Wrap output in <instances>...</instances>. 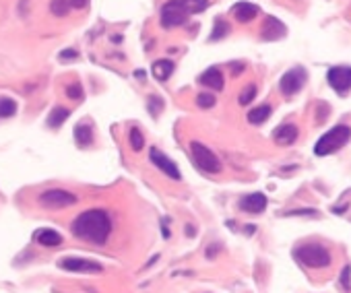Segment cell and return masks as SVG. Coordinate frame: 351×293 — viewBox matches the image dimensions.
<instances>
[{
    "instance_id": "obj_1",
    "label": "cell",
    "mask_w": 351,
    "mask_h": 293,
    "mask_svg": "<svg viewBox=\"0 0 351 293\" xmlns=\"http://www.w3.org/2000/svg\"><path fill=\"white\" fill-rule=\"evenodd\" d=\"M70 231L75 238L85 240L89 244H106L109 234H112V219L106 211L91 209L75 217Z\"/></svg>"
},
{
    "instance_id": "obj_2",
    "label": "cell",
    "mask_w": 351,
    "mask_h": 293,
    "mask_svg": "<svg viewBox=\"0 0 351 293\" xmlns=\"http://www.w3.org/2000/svg\"><path fill=\"white\" fill-rule=\"evenodd\" d=\"M351 138V126L347 124H337L328 130V133H324L323 136H320L316 140L314 145V153L318 157H326V155H333L337 153L339 149H343Z\"/></svg>"
},
{
    "instance_id": "obj_3",
    "label": "cell",
    "mask_w": 351,
    "mask_h": 293,
    "mask_svg": "<svg viewBox=\"0 0 351 293\" xmlns=\"http://www.w3.org/2000/svg\"><path fill=\"white\" fill-rule=\"evenodd\" d=\"M294 258L306 268H326L333 262L328 248L323 244H302L294 250Z\"/></svg>"
},
{
    "instance_id": "obj_4",
    "label": "cell",
    "mask_w": 351,
    "mask_h": 293,
    "mask_svg": "<svg viewBox=\"0 0 351 293\" xmlns=\"http://www.w3.org/2000/svg\"><path fill=\"white\" fill-rule=\"evenodd\" d=\"M190 153H192V159L200 171H205V174H219V171H221V161L203 143L192 140V143H190Z\"/></svg>"
},
{
    "instance_id": "obj_5",
    "label": "cell",
    "mask_w": 351,
    "mask_h": 293,
    "mask_svg": "<svg viewBox=\"0 0 351 293\" xmlns=\"http://www.w3.org/2000/svg\"><path fill=\"white\" fill-rule=\"evenodd\" d=\"M190 11L184 4V0H169L162 6V13H159V19H162V27L172 29L178 25H184L188 19Z\"/></svg>"
},
{
    "instance_id": "obj_6",
    "label": "cell",
    "mask_w": 351,
    "mask_h": 293,
    "mask_svg": "<svg viewBox=\"0 0 351 293\" xmlns=\"http://www.w3.org/2000/svg\"><path fill=\"white\" fill-rule=\"evenodd\" d=\"M308 80V73L306 68L302 66H294L292 70H287V73L279 79V91L283 93L285 97H292L296 93H299L302 91V87L306 85Z\"/></svg>"
},
{
    "instance_id": "obj_7",
    "label": "cell",
    "mask_w": 351,
    "mask_h": 293,
    "mask_svg": "<svg viewBox=\"0 0 351 293\" xmlns=\"http://www.w3.org/2000/svg\"><path fill=\"white\" fill-rule=\"evenodd\" d=\"M75 203H77V196L68 190L52 188V190H46L44 194H39V207L44 209H64Z\"/></svg>"
},
{
    "instance_id": "obj_8",
    "label": "cell",
    "mask_w": 351,
    "mask_h": 293,
    "mask_svg": "<svg viewBox=\"0 0 351 293\" xmlns=\"http://www.w3.org/2000/svg\"><path fill=\"white\" fill-rule=\"evenodd\" d=\"M328 85L333 87L335 93L345 95L351 91V66H333L326 73Z\"/></svg>"
},
{
    "instance_id": "obj_9",
    "label": "cell",
    "mask_w": 351,
    "mask_h": 293,
    "mask_svg": "<svg viewBox=\"0 0 351 293\" xmlns=\"http://www.w3.org/2000/svg\"><path fill=\"white\" fill-rule=\"evenodd\" d=\"M149 161L162 171V174H165L167 178H172V180H182V174H180V169H178V165L174 163L172 159H169L165 153H162L159 149H151L149 151Z\"/></svg>"
},
{
    "instance_id": "obj_10",
    "label": "cell",
    "mask_w": 351,
    "mask_h": 293,
    "mask_svg": "<svg viewBox=\"0 0 351 293\" xmlns=\"http://www.w3.org/2000/svg\"><path fill=\"white\" fill-rule=\"evenodd\" d=\"M60 266L64 270H70V272H89V275H99V272H104V266L99 265L95 260H85V258H62L58 262Z\"/></svg>"
},
{
    "instance_id": "obj_11",
    "label": "cell",
    "mask_w": 351,
    "mask_h": 293,
    "mask_svg": "<svg viewBox=\"0 0 351 293\" xmlns=\"http://www.w3.org/2000/svg\"><path fill=\"white\" fill-rule=\"evenodd\" d=\"M260 35H263L265 42H275V39H283V37L287 35V27H285L283 23H281L277 17H267Z\"/></svg>"
},
{
    "instance_id": "obj_12",
    "label": "cell",
    "mask_w": 351,
    "mask_h": 293,
    "mask_svg": "<svg viewBox=\"0 0 351 293\" xmlns=\"http://www.w3.org/2000/svg\"><path fill=\"white\" fill-rule=\"evenodd\" d=\"M269 200L263 192H252V194H246L242 200H240V209L244 211V213H252V215H258L263 213L267 209Z\"/></svg>"
},
{
    "instance_id": "obj_13",
    "label": "cell",
    "mask_w": 351,
    "mask_h": 293,
    "mask_svg": "<svg viewBox=\"0 0 351 293\" xmlns=\"http://www.w3.org/2000/svg\"><path fill=\"white\" fill-rule=\"evenodd\" d=\"M232 15H234V19L238 23H250L252 19H256L258 6L254 2H246V0H242V2H238L232 8Z\"/></svg>"
},
{
    "instance_id": "obj_14",
    "label": "cell",
    "mask_w": 351,
    "mask_h": 293,
    "mask_svg": "<svg viewBox=\"0 0 351 293\" xmlns=\"http://www.w3.org/2000/svg\"><path fill=\"white\" fill-rule=\"evenodd\" d=\"M297 134H299V130H297V126L296 124H281V126H277L275 128V133H273V138H275V143L277 145H292V143H296L297 140Z\"/></svg>"
},
{
    "instance_id": "obj_15",
    "label": "cell",
    "mask_w": 351,
    "mask_h": 293,
    "mask_svg": "<svg viewBox=\"0 0 351 293\" xmlns=\"http://www.w3.org/2000/svg\"><path fill=\"white\" fill-rule=\"evenodd\" d=\"M198 83L200 85H205L209 89H215V91H221L223 85H225V80H223V75H221V70L219 68H207L203 75L198 77Z\"/></svg>"
},
{
    "instance_id": "obj_16",
    "label": "cell",
    "mask_w": 351,
    "mask_h": 293,
    "mask_svg": "<svg viewBox=\"0 0 351 293\" xmlns=\"http://www.w3.org/2000/svg\"><path fill=\"white\" fill-rule=\"evenodd\" d=\"M33 240L37 241V244H42V246H60L62 244V236L58 234L56 229H50V227H44V229H37L35 231V236Z\"/></svg>"
},
{
    "instance_id": "obj_17",
    "label": "cell",
    "mask_w": 351,
    "mask_h": 293,
    "mask_svg": "<svg viewBox=\"0 0 351 293\" xmlns=\"http://www.w3.org/2000/svg\"><path fill=\"white\" fill-rule=\"evenodd\" d=\"M75 143L81 149H87V147L93 145V128H91V124L81 122V124L75 126Z\"/></svg>"
},
{
    "instance_id": "obj_18",
    "label": "cell",
    "mask_w": 351,
    "mask_h": 293,
    "mask_svg": "<svg viewBox=\"0 0 351 293\" xmlns=\"http://www.w3.org/2000/svg\"><path fill=\"white\" fill-rule=\"evenodd\" d=\"M151 73L157 80H167L174 73V62L167 58H162V60H155L153 66H151Z\"/></svg>"
},
{
    "instance_id": "obj_19",
    "label": "cell",
    "mask_w": 351,
    "mask_h": 293,
    "mask_svg": "<svg viewBox=\"0 0 351 293\" xmlns=\"http://www.w3.org/2000/svg\"><path fill=\"white\" fill-rule=\"evenodd\" d=\"M270 112H273V109H270V106H269V104H263V106H258V107H254V109H250L246 118H248L250 124L258 126V124H265L267 120L270 118Z\"/></svg>"
},
{
    "instance_id": "obj_20",
    "label": "cell",
    "mask_w": 351,
    "mask_h": 293,
    "mask_svg": "<svg viewBox=\"0 0 351 293\" xmlns=\"http://www.w3.org/2000/svg\"><path fill=\"white\" fill-rule=\"evenodd\" d=\"M70 116V109H66V107H54L52 112L48 114V126L50 128H60L64 122H66V118Z\"/></svg>"
},
{
    "instance_id": "obj_21",
    "label": "cell",
    "mask_w": 351,
    "mask_h": 293,
    "mask_svg": "<svg viewBox=\"0 0 351 293\" xmlns=\"http://www.w3.org/2000/svg\"><path fill=\"white\" fill-rule=\"evenodd\" d=\"M229 23L225 21V19H217L215 21V25H213V31H211V42H217V39H223L227 33H229Z\"/></svg>"
},
{
    "instance_id": "obj_22",
    "label": "cell",
    "mask_w": 351,
    "mask_h": 293,
    "mask_svg": "<svg viewBox=\"0 0 351 293\" xmlns=\"http://www.w3.org/2000/svg\"><path fill=\"white\" fill-rule=\"evenodd\" d=\"M17 109H19V106H17L15 99L0 97V118H11V116L17 114Z\"/></svg>"
},
{
    "instance_id": "obj_23",
    "label": "cell",
    "mask_w": 351,
    "mask_h": 293,
    "mask_svg": "<svg viewBox=\"0 0 351 293\" xmlns=\"http://www.w3.org/2000/svg\"><path fill=\"white\" fill-rule=\"evenodd\" d=\"M128 143H130V149H133L135 153L143 151V147H145V138H143V134H140V130H138V128H130V133H128Z\"/></svg>"
},
{
    "instance_id": "obj_24",
    "label": "cell",
    "mask_w": 351,
    "mask_h": 293,
    "mask_svg": "<svg viewBox=\"0 0 351 293\" xmlns=\"http://www.w3.org/2000/svg\"><path fill=\"white\" fill-rule=\"evenodd\" d=\"M256 85L254 83H250V85H246L244 89H242V93H240V97H238V102H240V106H248L250 102H254V97H256Z\"/></svg>"
},
{
    "instance_id": "obj_25",
    "label": "cell",
    "mask_w": 351,
    "mask_h": 293,
    "mask_svg": "<svg viewBox=\"0 0 351 293\" xmlns=\"http://www.w3.org/2000/svg\"><path fill=\"white\" fill-rule=\"evenodd\" d=\"M50 11L56 17H66L70 11V2L68 0H52V2H50Z\"/></svg>"
},
{
    "instance_id": "obj_26",
    "label": "cell",
    "mask_w": 351,
    "mask_h": 293,
    "mask_svg": "<svg viewBox=\"0 0 351 293\" xmlns=\"http://www.w3.org/2000/svg\"><path fill=\"white\" fill-rule=\"evenodd\" d=\"M83 95H85V91H83V87L79 85V83H73V85L66 87V97L73 99V102H81Z\"/></svg>"
},
{
    "instance_id": "obj_27",
    "label": "cell",
    "mask_w": 351,
    "mask_h": 293,
    "mask_svg": "<svg viewBox=\"0 0 351 293\" xmlns=\"http://www.w3.org/2000/svg\"><path fill=\"white\" fill-rule=\"evenodd\" d=\"M147 107H149V112H151V116H159V112L163 109V99L159 97V95H151V97H149Z\"/></svg>"
},
{
    "instance_id": "obj_28",
    "label": "cell",
    "mask_w": 351,
    "mask_h": 293,
    "mask_svg": "<svg viewBox=\"0 0 351 293\" xmlns=\"http://www.w3.org/2000/svg\"><path fill=\"white\" fill-rule=\"evenodd\" d=\"M339 285L343 287L345 291H351V265H345L343 270L339 275Z\"/></svg>"
},
{
    "instance_id": "obj_29",
    "label": "cell",
    "mask_w": 351,
    "mask_h": 293,
    "mask_svg": "<svg viewBox=\"0 0 351 293\" xmlns=\"http://www.w3.org/2000/svg\"><path fill=\"white\" fill-rule=\"evenodd\" d=\"M215 95L213 93H198L196 95V104H198V107H213L215 106Z\"/></svg>"
},
{
    "instance_id": "obj_30",
    "label": "cell",
    "mask_w": 351,
    "mask_h": 293,
    "mask_svg": "<svg viewBox=\"0 0 351 293\" xmlns=\"http://www.w3.org/2000/svg\"><path fill=\"white\" fill-rule=\"evenodd\" d=\"M184 4L188 6L190 13H200L209 6V0H184Z\"/></svg>"
},
{
    "instance_id": "obj_31",
    "label": "cell",
    "mask_w": 351,
    "mask_h": 293,
    "mask_svg": "<svg viewBox=\"0 0 351 293\" xmlns=\"http://www.w3.org/2000/svg\"><path fill=\"white\" fill-rule=\"evenodd\" d=\"M287 215H312V217H318L320 213L316 209H296V211H289Z\"/></svg>"
},
{
    "instance_id": "obj_32",
    "label": "cell",
    "mask_w": 351,
    "mask_h": 293,
    "mask_svg": "<svg viewBox=\"0 0 351 293\" xmlns=\"http://www.w3.org/2000/svg\"><path fill=\"white\" fill-rule=\"evenodd\" d=\"M70 6H75V8H85L87 6V0H68Z\"/></svg>"
},
{
    "instance_id": "obj_33",
    "label": "cell",
    "mask_w": 351,
    "mask_h": 293,
    "mask_svg": "<svg viewBox=\"0 0 351 293\" xmlns=\"http://www.w3.org/2000/svg\"><path fill=\"white\" fill-rule=\"evenodd\" d=\"M60 58H62V60H66V58H77V52H75V50H64V52L60 54Z\"/></svg>"
},
{
    "instance_id": "obj_34",
    "label": "cell",
    "mask_w": 351,
    "mask_h": 293,
    "mask_svg": "<svg viewBox=\"0 0 351 293\" xmlns=\"http://www.w3.org/2000/svg\"><path fill=\"white\" fill-rule=\"evenodd\" d=\"M242 70H244V64H240V62H238V64H232V73H234V75H240Z\"/></svg>"
},
{
    "instance_id": "obj_35",
    "label": "cell",
    "mask_w": 351,
    "mask_h": 293,
    "mask_svg": "<svg viewBox=\"0 0 351 293\" xmlns=\"http://www.w3.org/2000/svg\"><path fill=\"white\" fill-rule=\"evenodd\" d=\"M186 231H188V236H190V238L194 236V227H192V225H186Z\"/></svg>"
}]
</instances>
